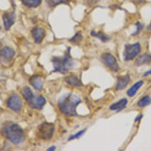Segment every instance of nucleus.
Returning <instances> with one entry per match:
<instances>
[{"label": "nucleus", "mask_w": 151, "mask_h": 151, "mask_svg": "<svg viewBox=\"0 0 151 151\" xmlns=\"http://www.w3.org/2000/svg\"><path fill=\"white\" fill-rule=\"evenodd\" d=\"M102 59L104 64L113 72H117L119 69V65L115 58L110 53H105L102 56Z\"/></svg>", "instance_id": "nucleus-6"}, {"label": "nucleus", "mask_w": 151, "mask_h": 151, "mask_svg": "<svg viewBox=\"0 0 151 151\" xmlns=\"http://www.w3.org/2000/svg\"><path fill=\"white\" fill-rule=\"evenodd\" d=\"M21 94L25 100L28 103L31 101L35 97L33 93L32 92V90L28 86H25L23 88L22 90L21 91Z\"/></svg>", "instance_id": "nucleus-16"}, {"label": "nucleus", "mask_w": 151, "mask_h": 151, "mask_svg": "<svg viewBox=\"0 0 151 151\" xmlns=\"http://www.w3.org/2000/svg\"><path fill=\"white\" fill-rule=\"evenodd\" d=\"M2 134L10 142L16 145L22 143L25 139L24 131L17 123L8 122L1 129Z\"/></svg>", "instance_id": "nucleus-2"}, {"label": "nucleus", "mask_w": 151, "mask_h": 151, "mask_svg": "<svg viewBox=\"0 0 151 151\" xmlns=\"http://www.w3.org/2000/svg\"><path fill=\"white\" fill-rule=\"evenodd\" d=\"M141 50L139 43H136L132 45H126L123 53L125 60H131L133 59Z\"/></svg>", "instance_id": "nucleus-5"}, {"label": "nucleus", "mask_w": 151, "mask_h": 151, "mask_svg": "<svg viewBox=\"0 0 151 151\" xmlns=\"http://www.w3.org/2000/svg\"><path fill=\"white\" fill-rule=\"evenodd\" d=\"M54 130V124L45 122L38 126L37 136L41 139L49 140L52 137Z\"/></svg>", "instance_id": "nucleus-4"}, {"label": "nucleus", "mask_w": 151, "mask_h": 151, "mask_svg": "<svg viewBox=\"0 0 151 151\" xmlns=\"http://www.w3.org/2000/svg\"><path fill=\"white\" fill-rule=\"evenodd\" d=\"M15 51L9 46H6L0 50V61L2 62H10L15 55Z\"/></svg>", "instance_id": "nucleus-8"}, {"label": "nucleus", "mask_w": 151, "mask_h": 151, "mask_svg": "<svg viewBox=\"0 0 151 151\" xmlns=\"http://www.w3.org/2000/svg\"><path fill=\"white\" fill-rule=\"evenodd\" d=\"M151 62V55L144 53L140 56L135 61L136 66H139L145 64H149Z\"/></svg>", "instance_id": "nucleus-15"}, {"label": "nucleus", "mask_w": 151, "mask_h": 151, "mask_svg": "<svg viewBox=\"0 0 151 151\" xmlns=\"http://www.w3.org/2000/svg\"><path fill=\"white\" fill-rule=\"evenodd\" d=\"M33 39L35 43L39 44L44 40L46 35V32L44 29L38 26L34 27L31 31Z\"/></svg>", "instance_id": "nucleus-9"}, {"label": "nucleus", "mask_w": 151, "mask_h": 151, "mask_svg": "<svg viewBox=\"0 0 151 151\" xmlns=\"http://www.w3.org/2000/svg\"><path fill=\"white\" fill-rule=\"evenodd\" d=\"M29 84L36 90L40 91L43 87V80L39 75H32L29 80Z\"/></svg>", "instance_id": "nucleus-12"}, {"label": "nucleus", "mask_w": 151, "mask_h": 151, "mask_svg": "<svg viewBox=\"0 0 151 151\" xmlns=\"http://www.w3.org/2000/svg\"><path fill=\"white\" fill-rule=\"evenodd\" d=\"M136 25L137 26V30L136 31V32L133 35H138V33L142 30L143 27V26L140 23V22H137Z\"/></svg>", "instance_id": "nucleus-25"}, {"label": "nucleus", "mask_w": 151, "mask_h": 151, "mask_svg": "<svg viewBox=\"0 0 151 151\" xmlns=\"http://www.w3.org/2000/svg\"><path fill=\"white\" fill-rule=\"evenodd\" d=\"M143 84V81H139L137 82L136 83H135L130 89L128 90V91L127 92V95L130 97H133L136 94V93L139 90V89L142 86Z\"/></svg>", "instance_id": "nucleus-18"}, {"label": "nucleus", "mask_w": 151, "mask_h": 151, "mask_svg": "<svg viewBox=\"0 0 151 151\" xmlns=\"http://www.w3.org/2000/svg\"><path fill=\"white\" fill-rule=\"evenodd\" d=\"M149 74H150V75H151V70H149V71L146 72V73H144V75H143V76H144V77H145V76H146V75H149Z\"/></svg>", "instance_id": "nucleus-27"}, {"label": "nucleus", "mask_w": 151, "mask_h": 151, "mask_svg": "<svg viewBox=\"0 0 151 151\" xmlns=\"http://www.w3.org/2000/svg\"><path fill=\"white\" fill-rule=\"evenodd\" d=\"M51 62L54 66V70L52 72H58L62 74L67 72L73 65L72 57L70 55V47H68L64 56L53 57Z\"/></svg>", "instance_id": "nucleus-3"}, {"label": "nucleus", "mask_w": 151, "mask_h": 151, "mask_svg": "<svg viewBox=\"0 0 151 151\" xmlns=\"http://www.w3.org/2000/svg\"><path fill=\"white\" fill-rule=\"evenodd\" d=\"M65 80L67 84L74 87H79L82 85L81 81L79 79L76 75L74 74L67 76L65 78Z\"/></svg>", "instance_id": "nucleus-14"}, {"label": "nucleus", "mask_w": 151, "mask_h": 151, "mask_svg": "<svg viewBox=\"0 0 151 151\" xmlns=\"http://www.w3.org/2000/svg\"><path fill=\"white\" fill-rule=\"evenodd\" d=\"M127 100L126 99H122L120 101L113 104L110 109L111 110H121L123 108L125 107L127 104Z\"/></svg>", "instance_id": "nucleus-17"}, {"label": "nucleus", "mask_w": 151, "mask_h": 151, "mask_svg": "<svg viewBox=\"0 0 151 151\" xmlns=\"http://www.w3.org/2000/svg\"><path fill=\"white\" fill-rule=\"evenodd\" d=\"M3 24L6 31H9L15 24L16 20V14L14 12H7L3 16Z\"/></svg>", "instance_id": "nucleus-10"}, {"label": "nucleus", "mask_w": 151, "mask_h": 151, "mask_svg": "<svg viewBox=\"0 0 151 151\" xmlns=\"http://www.w3.org/2000/svg\"><path fill=\"white\" fill-rule=\"evenodd\" d=\"M85 131H86V129H83V130H80V131L78 132L77 133H76V134H74L71 135V136H70L68 140L70 141V140H72L75 139H78L79 137H80L81 136H82L84 134V133H85Z\"/></svg>", "instance_id": "nucleus-23"}, {"label": "nucleus", "mask_w": 151, "mask_h": 151, "mask_svg": "<svg viewBox=\"0 0 151 151\" xmlns=\"http://www.w3.org/2000/svg\"><path fill=\"white\" fill-rule=\"evenodd\" d=\"M142 117V116L140 115V116H139L136 119V120L135 121H138V120H140Z\"/></svg>", "instance_id": "nucleus-28"}, {"label": "nucleus", "mask_w": 151, "mask_h": 151, "mask_svg": "<svg viewBox=\"0 0 151 151\" xmlns=\"http://www.w3.org/2000/svg\"><path fill=\"white\" fill-rule=\"evenodd\" d=\"M55 146H51L50 147H49L48 149H47V150L48 151H54L55 150Z\"/></svg>", "instance_id": "nucleus-26"}, {"label": "nucleus", "mask_w": 151, "mask_h": 151, "mask_svg": "<svg viewBox=\"0 0 151 151\" xmlns=\"http://www.w3.org/2000/svg\"><path fill=\"white\" fill-rule=\"evenodd\" d=\"M1 45H2V44L1 43V42H0V47H1Z\"/></svg>", "instance_id": "nucleus-30"}, {"label": "nucleus", "mask_w": 151, "mask_h": 151, "mask_svg": "<svg viewBox=\"0 0 151 151\" xmlns=\"http://www.w3.org/2000/svg\"><path fill=\"white\" fill-rule=\"evenodd\" d=\"M49 4L52 6H56L62 3H66L68 0H48Z\"/></svg>", "instance_id": "nucleus-24"}, {"label": "nucleus", "mask_w": 151, "mask_h": 151, "mask_svg": "<svg viewBox=\"0 0 151 151\" xmlns=\"http://www.w3.org/2000/svg\"><path fill=\"white\" fill-rule=\"evenodd\" d=\"M130 80V75L128 74L118 76L117 83V89L119 90L124 89L129 84Z\"/></svg>", "instance_id": "nucleus-13"}, {"label": "nucleus", "mask_w": 151, "mask_h": 151, "mask_svg": "<svg viewBox=\"0 0 151 151\" xmlns=\"http://www.w3.org/2000/svg\"><path fill=\"white\" fill-rule=\"evenodd\" d=\"M46 103L45 98L42 96H39L37 97L35 96L34 98L28 103L32 109L41 110L43 109Z\"/></svg>", "instance_id": "nucleus-11"}, {"label": "nucleus", "mask_w": 151, "mask_h": 151, "mask_svg": "<svg viewBox=\"0 0 151 151\" xmlns=\"http://www.w3.org/2000/svg\"><path fill=\"white\" fill-rule=\"evenodd\" d=\"M7 104L9 109L17 113L20 111L22 108V101L17 94L10 96L7 100Z\"/></svg>", "instance_id": "nucleus-7"}, {"label": "nucleus", "mask_w": 151, "mask_h": 151, "mask_svg": "<svg viewBox=\"0 0 151 151\" xmlns=\"http://www.w3.org/2000/svg\"><path fill=\"white\" fill-rule=\"evenodd\" d=\"M81 102V99L78 96L70 93L60 97L58 105L60 111L65 115L76 116L78 115L76 108Z\"/></svg>", "instance_id": "nucleus-1"}, {"label": "nucleus", "mask_w": 151, "mask_h": 151, "mask_svg": "<svg viewBox=\"0 0 151 151\" xmlns=\"http://www.w3.org/2000/svg\"><path fill=\"white\" fill-rule=\"evenodd\" d=\"M151 102V99L149 96H145L142 97L137 103V106L139 107H144L148 104H149Z\"/></svg>", "instance_id": "nucleus-20"}, {"label": "nucleus", "mask_w": 151, "mask_h": 151, "mask_svg": "<svg viewBox=\"0 0 151 151\" xmlns=\"http://www.w3.org/2000/svg\"><path fill=\"white\" fill-rule=\"evenodd\" d=\"M147 30H149V31H151V23H150V24L147 26Z\"/></svg>", "instance_id": "nucleus-29"}, {"label": "nucleus", "mask_w": 151, "mask_h": 151, "mask_svg": "<svg viewBox=\"0 0 151 151\" xmlns=\"http://www.w3.org/2000/svg\"><path fill=\"white\" fill-rule=\"evenodd\" d=\"M22 2L26 7L36 8L41 4L42 0H22Z\"/></svg>", "instance_id": "nucleus-19"}, {"label": "nucleus", "mask_w": 151, "mask_h": 151, "mask_svg": "<svg viewBox=\"0 0 151 151\" xmlns=\"http://www.w3.org/2000/svg\"><path fill=\"white\" fill-rule=\"evenodd\" d=\"M91 35L93 36H95V37H98V39H99L101 40H102V42H107L108 40H109V37L106 36L104 33H102V32H99L98 33H97L95 31H92L91 32Z\"/></svg>", "instance_id": "nucleus-21"}, {"label": "nucleus", "mask_w": 151, "mask_h": 151, "mask_svg": "<svg viewBox=\"0 0 151 151\" xmlns=\"http://www.w3.org/2000/svg\"><path fill=\"white\" fill-rule=\"evenodd\" d=\"M82 35L81 32H79L75 34V35L70 40V41L74 44H77L79 43L82 39Z\"/></svg>", "instance_id": "nucleus-22"}]
</instances>
